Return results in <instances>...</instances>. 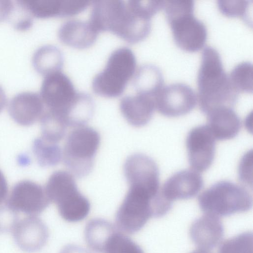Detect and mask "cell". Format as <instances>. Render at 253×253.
I'll return each instance as SVG.
<instances>
[{
    "label": "cell",
    "mask_w": 253,
    "mask_h": 253,
    "mask_svg": "<svg viewBox=\"0 0 253 253\" xmlns=\"http://www.w3.org/2000/svg\"><path fill=\"white\" fill-rule=\"evenodd\" d=\"M78 93L69 77L59 71L45 76L40 96L47 110L57 114L63 119Z\"/></svg>",
    "instance_id": "cell-9"
},
{
    "label": "cell",
    "mask_w": 253,
    "mask_h": 253,
    "mask_svg": "<svg viewBox=\"0 0 253 253\" xmlns=\"http://www.w3.org/2000/svg\"><path fill=\"white\" fill-rule=\"evenodd\" d=\"M135 56L128 47L115 49L103 69L93 78L91 85L97 94L108 97L120 95L136 70Z\"/></svg>",
    "instance_id": "cell-3"
},
{
    "label": "cell",
    "mask_w": 253,
    "mask_h": 253,
    "mask_svg": "<svg viewBox=\"0 0 253 253\" xmlns=\"http://www.w3.org/2000/svg\"><path fill=\"white\" fill-rule=\"evenodd\" d=\"M218 253H253L252 232H244L220 244Z\"/></svg>",
    "instance_id": "cell-31"
},
{
    "label": "cell",
    "mask_w": 253,
    "mask_h": 253,
    "mask_svg": "<svg viewBox=\"0 0 253 253\" xmlns=\"http://www.w3.org/2000/svg\"><path fill=\"white\" fill-rule=\"evenodd\" d=\"M94 110V103L91 96L86 93L78 92L64 116L65 122L67 126H84L92 117Z\"/></svg>",
    "instance_id": "cell-24"
},
{
    "label": "cell",
    "mask_w": 253,
    "mask_h": 253,
    "mask_svg": "<svg viewBox=\"0 0 253 253\" xmlns=\"http://www.w3.org/2000/svg\"><path fill=\"white\" fill-rule=\"evenodd\" d=\"M252 152H248L240 164L239 176L247 185L252 184Z\"/></svg>",
    "instance_id": "cell-35"
},
{
    "label": "cell",
    "mask_w": 253,
    "mask_h": 253,
    "mask_svg": "<svg viewBox=\"0 0 253 253\" xmlns=\"http://www.w3.org/2000/svg\"><path fill=\"white\" fill-rule=\"evenodd\" d=\"M156 198L143 190L129 187L116 214L117 228L129 234L141 230L150 218L154 217Z\"/></svg>",
    "instance_id": "cell-6"
},
{
    "label": "cell",
    "mask_w": 253,
    "mask_h": 253,
    "mask_svg": "<svg viewBox=\"0 0 253 253\" xmlns=\"http://www.w3.org/2000/svg\"><path fill=\"white\" fill-rule=\"evenodd\" d=\"M120 111L126 121L135 127L146 125L155 110L153 97L137 93L123 97L119 104Z\"/></svg>",
    "instance_id": "cell-18"
},
{
    "label": "cell",
    "mask_w": 253,
    "mask_h": 253,
    "mask_svg": "<svg viewBox=\"0 0 253 253\" xmlns=\"http://www.w3.org/2000/svg\"><path fill=\"white\" fill-rule=\"evenodd\" d=\"M154 15L152 6L147 1L128 0L112 33L130 43L140 42L149 34Z\"/></svg>",
    "instance_id": "cell-8"
},
{
    "label": "cell",
    "mask_w": 253,
    "mask_h": 253,
    "mask_svg": "<svg viewBox=\"0 0 253 253\" xmlns=\"http://www.w3.org/2000/svg\"><path fill=\"white\" fill-rule=\"evenodd\" d=\"M50 202L45 189L41 185L24 180L13 186L6 206L16 212L35 216L42 212Z\"/></svg>",
    "instance_id": "cell-12"
},
{
    "label": "cell",
    "mask_w": 253,
    "mask_h": 253,
    "mask_svg": "<svg viewBox=\"0 0 253 253\" xmlns=\"http://www.w3.org/2000/svg\"><path fill=\"white\" fill-rule=\"evenodd\" d=\"M21 2L32 14L38 17L61 15L62 0H27Z\"/></svg>",
    "instance_id": "cell-29"
},
{
    "label": "cell",
    "mask_w": 253,
    "mask_h": 253,
    "mask_svg": "<svg viewBox=\"0 0 253 253\" xmlns=\"http://www.w3.org/2000/svg\"><path fill=\"white\" fill-rule=\"evenodd\" d=\"M40 120L42 137L55 143H58L64 138L68 126L60 116L47 110Z\"/></svg>",
    "instance_id": "cell-27"
},
{
    "label": "cell",
    "mask_w": 253,
    "mask_h": 253,
    "mask_svg": "<svg viewBox=\"0 0 253 253\" xmlns=\"http://www.w3.org/2000/svg\"><path fill=\"white\" fill-rule=\"evenodd\" d=\"M124 172L129 187L143 189L153 195L159 193L158 167L149 156L140 153L129 156L125 162Z\"/></svg>",
    "instance_id": "cell-11"
},
{
    "label": "cell",
    "mask_w": 253,
    "mask_h": 253,
    "mask_svg": "<svg viewBox=\"0 0 253 253\" xmlns=\"http://www.w3.org/2000/svg\"><path fill=\"white\" fill-rule=\"evenodd\" d=\"M98 33L88 21L71 19L60 26L58 36L62 42L69 46L85 48L95 42Z\"/></svg>",
    "instance_id": "cell-19"
},
{
    "label": "cell",
    "mask_w": 253,
    "mask_h": 253,
    "mask_svg": "<svg viewBox=\"0 0 253 253\" xmlns=\"http://www.w3.org/2000/svg\"><path fill=\"white\" fill-rule=\"evenodd\" d=\"M33 63L36 70L45 76L61 71L64 63L63 55L61 51L54 45H44L35 52Z\"/></svg>",
    "instance_id": "cell-25"
},
{
    "label": "cell",
    "mask_w": 253,
    "mask_h": 253,
    "mask_svg": "<svg viewBox=\"0 0 253 253\" xmlns=\"http://www.w3.org/2000/svg\"><path fill=\"white\" fill-rule=\"evenodd\" d=\"M194 7L180 9L166 15L176 44L190 52L201 49L207 37L205 24L193 15Z\"/></svg>",
    "instance_id": "cell-7"
},
{
    "label": "cell",
    "mask_w": 253,
    "mask_h": 253,
    "mask_svg": "<svg viewBox=\"0 0 253 253\" xmlns=\"http://www.w3.org/2000/svg\"><path fill=\"white\" fill-rule=\"evenodd\" d=\"M203 186L200 173L195 170H184L170 177L161 188L164 197L172 203L176 200H184L195 196Z\"/></svg>",
    "instance_id": "cell-16"
},
{
    "label": "cell",
    "mask_w": 253,
    "mask_h": 253,
    "mask_svg": "<svg viewBox=\"0 0 253 253\" xmlns=\"http://www.w3.org/2000/svg\"><path fill=\"white\" fill-rule=\"evenodd\" d=\"M220 11L227 16L245 18L248 12L249 1L245 0H220L217 1Z\"/></svg>",
    "instance_id": "cell-32"
},
{
    "label": "cell",
    "mask_w": 253,
    "mask_h": 253,
    "mask_svg": "<svg viewBox=\"0 0 253 253\" xmlns=\"http://www.w3.org/2000/svg\"><path fill=\"white\" fill-rule=\"evenodd\" d=\"M8 112L17 124L24 126L33 125L41 119L44 104L39 94L25 92L17 94L10 102Z\"/></svg>",
    "instance_id": "cell-17"
},
{
    "label": "cell",
    "mask_w": 253,
    "mask_h": 253,
    "mask_svg": "<svg viewBox=\"0 0 253 253\" xmlns=\"http://www.w3.org/2000/svg\"><path fill=\"white\" fill-rule=\"evenodd\" d=\"M7 193V182L3 173L0 169V204L5 200Z\"/></svg>",
    "instance_id": "cell-37"
},
{
    "label": "cell",
    "mask_w": 253,
    "mask_h": 253,
    "mask_svg": "<svg viewBox=\"0 0 253 253\" xmlns=\"http://www.w3.org/2000/svg\"><path fill=\"white\" fill-rule=\"evenodd\" d=\"M207 115V126L215 139H231L235 137L240 130V120L232 108H218Z\"/></svg>",
    "instance_id": "cell-20"
},
{
    "label": "cell",
    "mask_w": 253,
    "mask_h": 253,
    "mask_svg": "<svg viewBox=\"0 0 253 253\" xmlns=\"http://www.w3.org/2000/svg\"><path fill=\"white\" fill-rule=\"evenodd\" d=\"M215 140L207 125L196 126L189 131L186 144L192 170L199 173L210 168L215 156Z\"/></svg>",
    "instance_id": "cell-13"
},
{
    "label": "cell",
    "mask_w": 253,
    "mask_h": 253,
    "mask_svg": "<svg viewBox=\"0 0 253 253\" xmlns=\"http://www.w3.org/2000/svg\"><path fill=\"white\" fill-rule=\"evenodd\" d=\"M191 253H211L210 251H206L197 249V250L193 251Z\"/></svg>",
    "instance_id": "cell-41"
},
{
    "label": "cell",
    "mask_w": 253,
    "mask_h": 253,
    "mask_svg": "<svg viewBox=\"0 0 253 253\" xmlns=\"http://www.w3.org/2000/svg\"><path fill=\"white\" fill-rule=\"evenodd\" d=\"M198 203L205 214L220 217L249 211L252 207L253 198L244 187L221 181L203 191L199 196Z\"/></svg>",
    "instance_id": "cell-4"
},
{
    "label": "cell",
    "mask_w": 253,
    "mask_h": 253,
    "mask_svg": "<svg viewBox=\"0 0 253 253\" xmlns=\"http://www.w3.org/2000/svg\"><path fill=\"white\" fill-rule=\"evenodd\" d=\"M18 220L17 212L7 206L0 208V231L12 230Z\"/></svg>",
    "instance_id": "cell-33"
},
{
    "label": "cell",
    "mask_w": 253,
    "mask_h": 253,
    "mask_svg": "<svg viewBox=\"0 0 253 253\" xmlns=\"http://www.w3.org/2000/svg\"><path fill=\"white\" fill-rule=\"evenodd\" d=\"M6 104V98L2 88L0 86V113L5 107Z\"/></svg>",
    "instance_id": "cell-40"
},
{
    "label": "cell",
    "mask_w": 253,
    "mask_h": 253,
    "mask_svg": "<svg viewBox=\"0 0 253 253\" xmlns=\"http://www.w3.org/2000/svg\"><path fill=\"white\" fill-rule=\"evenodd\" d=\"M153 98L155 109L169 117L188 113L197 102V96L193 89L186 84L179 83L164 85Z\"/></svg>",
    "instance_id": "cell-10"
},
{
    "label": "cell",
    "mask_w": 253,
    "mask_h": 253,
    "mask_svg": "<svg viewBox=\"0 0 253 253\" xmlns=\"http://www.w3.org/2000/svg\"><path fill=\"white\" fill-rule=\"evenodd\" d=\"M197 84V101L206 114L222 107L232 108L237 101L238 94L230 83L220 55L211 46L206 47L202 53Z\"/></svg>",
    "instance_id": "cell-1"
},
{
    "label": "cell",
    "mask_w": 253,
    "mask_h": 253,
    "mask_svg": "<svg viewBox=\"0 0 253 253\" xmlns=\"http://www.w3.org/2000/svg\"><path fill=\"white\" fill-rule=\"evenodd\" d=\"M228 78L232 88L238 94L253 91V67L251 63L242 62L236 65Z\"/></svg>",
    "instance_id": "cell-28"
},
{
    "label": "cell",
    "mask_w": 253,
    "mask_h": 253,
    "mask_svg": "<svg viewBox=\"0 0 253 253\" xmlns=\"http://www.w3.org/2000/svg\"><path fill=\"white\" fill-rule=\"evenodd\" d=\"M60 253H91L87 250L75 245H68L65 246Z\"/></svg>",
    "instance_id": "cell-38"
},
{
    "label": "cell",
    "mask_w": 253,
    "mask_h": 253,
    "mask_svg": "<svg viewBox=\"0 0 253 253\" xmlns=\"http://www.w3.org/2000/svg\"><path fill=\"white\" fill-rule=\"evenodd\" d=\"M44 189L50 201L56 204L59 214L65 220L78 222L88 214L90 203L78 190L70 172L54 171L49 176Z\"/></svg>",
    "instance_id": "cell-2"
},
{
    "label": "cell",
    "mask_w": 253,
    "mask_h": 253,
    "mask_svg": "<svg viewBox=\"0 0 253 253\" xmlns=\"http://www.w3.org/2000/svg\"><path fill=\"white\" fill-rule=\"evenodd\" d=\"M90 3L86 0H62L61 16H72L84 10Z\"/></svg>",
    "instance_id": "cell-34"
},
{
    "label": "cell",
    "mask_w": 253,
    "mask_h": 253,
    "mask_svg": "<svg viewBox=\"0 0 253 253\" xmlns=\"http://www.w3.org/2000/svg\"><path fill=\"white\" fill-rule=\"evenodd\" d=\"M32 151L38 164L42 167L56 166L62 159V151L58 143L47 141L41 136L34 141Z\"/></svg>",
    "instance_id": "cell-26"
},
{
    "label": "cell",
    "mask_w": 253,
    "mask_h": 253,
    "mask_svg": "<svg viewBox=\"0 0 253 253\" xmlns=\"http://www.w3.org/2000/svg\"><path fill=\"white\" fill-rule=\"evenodd\" d=\"M117 230L116 227L106 220L92 219L85 227V240L92 250L98 253H103L108 240Z\"/></svg>",
    "instance_id": "cell-23"
},
{
    "label": "cell",
    "mask_w": 253,
    "mask_h": 253,
    "mask_svg": "<svg viewBox=\"0 0 253 253\" xmlns=\"http://www.w3.org/2000/svg\"><path fill=\"white\" fill-rule=\"evenodd\" d=\"M12 8V4L9 0H0V21L9 15Z\"/></svg>",
    "instance_id": "cell-36"
},
{
    "label": "cell",
    "mask_w": 253,
    "mask_h": 253,
    "mask_svg": "<svg viewBox=\"0 0 253 253\" xmlns=\"http://www.w3.org/2000/svg\"><path fill=\"white\" fill-rule=\"evenodd\" d=\"M100 142V135L93 128L75 127L68 134L62 151L63 163L69 171L79 178L87 175L92 169Z\"/></svg>",
    "instance_id": "cell-5"
},
{
    "label": "cell",
    "mask_w": 253,
    "mask_h": 253,
    "mask_svg": "<svg viewBox=\"0 0 253 253\" xmlns=\"http://www.w3.org/2000/svg\"><path fill=\"white\" fill-rule=\"evenodd\" d=\"M103 253H144V252L132 239L118 230L108 240Z\"/></svg>",
    "instance_id": "cell-30"
},
{
    "label": "cell",
    "mask_w": 253,
    "mask_h": 253,
    "mask_svg": "<svg viewBox=\"0 0 253 253\" xmlns=\"http://www.w3.org/2000/svg\"><path fill=\"white\" fill-rule=\"evenodd\" d=\"M12 231L17 246L28 253L41 250L48 238L47 226L36 216H30L18 220Z\"/></svg>",
    "instance_id": "cell-14"
},
{
    "label": "cell",
    "mask_w": 253,
    "mask_h": 253,
    "mask_svg": "<svg viewBox=\"0 0 253 253\" xmlns=\"http://www.w3.org/2000/svg\"><path fill=\"white\" fill-rule=\"evenodd\" d=\"M161 71L151 64H143L136 69L133 85L137 93L154 95L164 86Z\"/></svg>",
    "instance_id": "cell-22"
},
{
    "label": "cell",
    "mask_w": 253,
    "mask_h": 253,
    "mask_svg": "<svg viewBox=\"0 0 253 253\" xmlns=\"http://www.w3.org/2000/svg\"><path fill=\"white\" fill-rule=\"evenodd\" d=\"M32 21L29 19H25L20 20L16 25V28L20 31H26L32 26Z\"/></svg>",
    "instance_id": "cell-39"
},
{
    "label": "cell",
    "mask_w": 253,
    "mask_h": 253,
    "mask_svg": "<svg viewBox=\"0 0 253 253\" xmlns=\"http://www.w3.org/2000/svg\"><path fill=\"white\" fill-rule=\"evenodd\" d=\"M189 234L197 249L210 251L222 243L223 225L219 217L204 213L192 223Z\"/></svg>",
    "instance_id": "cell-15"
},
{
    "label": "cell",
    "mask_w": 253,
    "mask_h": 253,
    "mask_svg": "<svg viewBox=\"0 0 253 253\" xmlns=\"http://www.w3.org/2000/svg\"><path fill=\"white\" fill-rule=\"evenodd\" d=\"M126 2L121 0H98L94 2L89 22L98 32H111L116 24Z\"/></svg>",
    "instance_id": "cell-21"
}]
</instances>
